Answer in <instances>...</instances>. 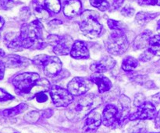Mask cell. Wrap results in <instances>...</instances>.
Here are the masks:
<instances>
[{"mask_svg": "<svg viewBox=\"0 0 160 133\" xmlns=\"http://www.w3.org/2000/svg\"><path fill=\"white\" fill-rule=\"evenodd\" d=\"M62 62L56 56H48L42 66L44 73L48 77H54L62 70Z\"/></svg>", "mask_w": 160, "mask_h": 133, "instance_id": "obj_11", "label": "cell"}, {"mask_svg": "<svg viewBox=\"0 0 160 133\" xmlns=\"http://www.w3.org/2000/svg\"><path fill=\"white\" fill-rule=\"evenodd\" d=\"M152 101L156 104H160V93L152 97Z\"/></svg>", "mask_w": 160, "mask_h": 133, "instance_id": "obj_42", "label": "cell"}, {"mask_svg": "<svg viewBox=\"0 0 160 133\" xmlns=\"http://www.w3.org/2000/svg\"><path fill=\"white\" fill-rule=\"evenodd\" d=\"M123 2H124V0H113L112 6H113L114 9H119L123 5Z\"/></svg>", "mask_w": 160, "mask_h": 133, "instance_id": "obj_40", "label": "cell"}, {"mask_svg": "<svg viewBox=\"0 0 160 133\" xmlns=\"http://www.w3.org/2000/svg\"><path fill=\"white\" fill-rule=\"evenodd\" d=\"M92 86V81L82 77H75L67 85V90L73 96L81 97L85 94Z\"/></svg>", "mask_w": 160, "mask_h": 133, "instance_id": "obj_9", "label": "cell"}, {"mask_svg": "<svg viewBox=\"0 0 160 133\" xmlns=\"http://www.w3.org/2000/svg\"><path fill=\"white\" fill-rule=\"evenodd\" d=\"M158 16V13H153V12H140L136 15V21L138 24L145 25L152 20L156 18Z\"/></svg>", "mask_w": 160, "mask_h": 133, "instance_id": "obj_22", "label": "cell"}, {"mask_svg": "<svg viewBox=\"0 0 160 133\" xmlns=\"http://www.w3.org/2000/svg\"><path fill=\"white\" fill-rule=\"evenodd\" d=\"M9 1H12V0H9Z\"/></svg>", "mask_w": 160, "mask_h": 133, "instance_id": "obj_47", "label": "cell"}, {"mask_svg": "<svg viewBox=\"0 0 160 133\" xmlns=\"http://www.w3.org/2000/svg\"><path fill=\"white\" fill-rule=\"evenodd\" d=\"M102 122V120L100 114L97 111L93 110L86 116L83 127V133H95Z\"/></svg>", "mask_w": 160, "mask_h": 133, "instance_id": "obj_10", "label": "cell"}, {"mask_svg": "<svg viewBox=\"0 0 160 133\" xmlns=\"http://www.w3.org/2000/svg\"><path fill=\"white\" fill-rule=\"evenodd\" d=\"M156 108L154 104L148 101H145L143 104L138 107L137 111L132 114H130L129 118L131 121L136 120H151L156 118Z\"/></svg>", "mask_w": 160, "mask_h": 133, "instance_id": "obj_8", "label": "cell"}, {"mask_svg": "<svg viewBox=\"0 0 160 133\" xmlns=\"http://www.w3.org/2000/svg\"><path fill=\"white\" fill-rule=\"evenodd\" d=\"M153 56H154V55H153L152 53L148 49L147 51H144L143 54L141 55L140 57H139V60L144 62H148V61H150L152 59Z\"/></svg>", "mask_w": 160, "mask_h": 133, "instance_id": "obj_33", "label": "cell"}, {"mask_svg": "<svg viewBox=\"0 0 160 133\" xmlns=\"http://www.w3.org/2000/svg\"><path fill=\"white\" fill-rule=\"evenodd\" d=\"M12 2L9 0H0V9H7L12 6Z\"/></svg>", "mask_w": 160, "mask_h": 133, "instance_id": "obj_39", "label": "cell"}, {"mask_svg": "<svg viewBox=\"0 0 160 133\" xmlns=\"http://www.w3.org/2000/svg\"><path fill=\"white\" fill-rule=\"evenodd\" d=\"M134 12H135V10H134V9H133L132 7H131V6H125L124 8H123L121 10V14L123 16H124V17H131L134 16Z\"/></svg>", "mask_w": 160, "mask_h": 133, "instance_id": "obj_34", "label": "cell"}, {"mask_svg": "<svg viewBox=\"0 0 160 133\" xmlns=\"http://www.w3.org/2000/svg\"><path fill=\"white\" fill-rule=\"evenodd\" d=\"M34 16L37 17L38 20H48L49 18V11L46 9L45 7H44L42 5H41L38 2H34Z\"/></svg>", "mask_w": 160, "mask_h": 133, "instance_id": "obj_20", "label": "cell"}, {"mask_svg": "<svg viewBox=\"0 0 160 133\" xmlns=\"http://www.w3.org/2000/svg\"><path fill=\"white\" fill-rule=\"evenodd\" d=\"M3 59H4L6 67L10 69L25 68L31 63V61L30 59L17 55H9L5 56Z\"/></svg>", "mask_w": 160, "mask_h": 133, "instance_id": "obj_13", "label": "cell"}, {"mask_svg": "<svg viewBox=\"0 0 160 133\" xmlns=\"http://www.w3.org/2000/svg\"><path fill=\"white\" fill-rule=\"evenodd\" d=\"M152 37V32L145 31L136 37L133 43V48L135 50H141L149 46L150 39Z\"/></svg>", "mask_w": 160, "mask_h": 133, "instance_id": "obj_19", "label": "cell"}, {"mask_svg": "<svg viewBox=\"0 0 160 133\" xmlns=\"http://www.w3.org/2000/svg\"><path fill=\"white\" fill-rule=\"evenodd\" d=\"M60 38L61 37H59V36L55 35V34H51V35H49L47 37V43L49 44L51 46H52L54 48L59 43V41L60 40Z\"/></svg>", "mask_w": 160, "mask_h": 133, "instance_id": "obj_31", "label": "cell"}, {"mask_svg": "<svg viewBox=\"0 0 160 133\" xmlns=\"http://www.w3.org/2000/svg\"><path fill=\"white\" fill-rule=\"evenodd\" d=\"M148 50L154 55L160 56V35H156L151 37Z\"/></svg>", "mask_w": 160, "mask_h": 133, "instance_id": "obj_24", "label": "cell"}, {"mask_svg": "<svg viewBox=\"0 0 160 133\" xmlns=\"http://www.w3.org/2000/svg\"><path fill=\"white\" fill-rule=\"evenodd\" d=\"M98 98L94 94L83 95L68 106L66 115L72 121H78L87 116L98 105Z\"/></svg>", "mask_w": 160, "mask_h": 133, "instance_id": "obj_2", "label": "cell"}, {"mask_svg": "<svg viewBox=\"0 0 160 133\" xmlns=\"http://www.w3.org/2000/svg\"><path fill=\"white\" fill-rule=\"evenodd\" d=\"M107 51L113 55H120L128 50L129 42L123 31H112L106 43Z\"/></svg>", "mask_w": 160, "mask_h": 133, "instance_id": "obj_5", "label": "cell"}, {"mask_svg": "<svg viewBox=\"0 0 160 133\" xmlns=\"http://www.w3.org/2000/svg\"><path fill=\"white\" fill-rule=\"evenodd\" d=\"M91 79L94 83L98 86V91L101 93L109 91L112 87L111 81L102 73H94L91 76Z\"/></svg>", "mask_w": 160, "mask_h": 133, "instance_id": "obj_16", "label": "cell"}, {"mask_svg": "<svg viewBox=\"0 0 160 133\" xmlns=\"http://www.w3.org/2000/svg\"><path fill=\"white\" fill-rule=\"evenodd\" d=\"M4 23H5L4 19H3L2 17H0V30H1L2 28V26H4Z\"/></svg>", "mask_w": 160, "mask_h": 133, "instance_id": "obj_44", "label": "cell"}, {"mask_svg": "<svg viewBox=\"0 0 160 133\" xmlns=\"http://www.w3.org/2000/svg\"><path fill=\"white\" fill-rule=\"evenodd\" d=\"M155 126H156V128L160 129V111L157 112L156 118H155Z\"/></svg>", "mask_w": 160, "mask_h": 133, "instance_id": "obj_41", "label": "cell"}, {"mask_svg": "<svg viewBox=\"0 0 160 133\" xmlns=\"http://www.w3.org/2000/svg\"><path fill=\"white\" fill-rule=\"evenodd\" d=\"M157 25H158V26H157V29H158V31H160V20H159V21H158V23H157Z\"/></svg>", "mask_w": 160, "mask_h": 133, "instance_id": "obj_45", "label": "cell"}, {"mask_svg": "<svg viewBox=\"0 0 160 133\" xmlns=\"http://www.w3.org/2000/svg\"><path fill=\"white\" fill-rule=\"evenodd\" d=\"M90 3L92 6L97 8L100 11H106L110 7L109 3L106 0H90Z\"/></svg>", "mask_w": 160, "mask_h": 133, "instance_id": "obj_26", "label": "cell"}, {"mask_svg": "<svg viewBox=\"0 0 160 133\" xmlns=\"http://www.w3.org/2000/svg\"><path fill=\"white\" fill-rule=\"evenodd\" d=\"M141 6H155L157 5V0H137Z\"/></svg>", "mask_w": 160, "mask_h": 133, "instance_id": "obj_37", "label": "cell"}, {"mask_svg": "<svg viewBox=\"0 0 160 133\" xmlns=\"http://www.w3.org/2000/svg\"><path fill=\"white\" fill-rule=\"evenodd\" d=\"M50 96L56 107H68L73 101V96L67 89L59 86H52L50 89Z\"/></svg>", "mask_w": 160, "mask_h": 133, "instance_id": "obj_7", "label": "cell"}, {"mask_svg": "<svg viewBox=\"0 0 160 133\" xmlns=\"http://www.w3.org/2000/svg\"><path fill=\"white\" fill-rule=\"evenodd\" d=\"M13 98V96H12L9 93L5 91L4 90L0 88V102H5V101H10V100H12Z\"/></svg>", "mask_w": 160, "mask_h": 133, "instance_id": "obj_32", "label": "cell"}, {"mask_svg": "<svg viewBox=\"0 0 160 133\" xmlns=\"http://www.w3.org/2000/svg\"><path fill=\"white\" fill-rule=\"evenodd\" d=\"M28 108V106L26 104H20L19 105L16 106V107H12V108L6 109L2 112V115L6 118H10V117L16 116V115H19V114L23 113V112Z\"/></svg>", "mask_w": 160, "mask_h": 133, "instance_id": "obj_21", "label": "cell"}, {"mask_svg": "<svg viewBox=\"0 0 160 133\" xmlns=\"http://www.w3.org/2000/svg\"><path fill=\"white\" fill-rule=\"evenodd\" d=\"M116 65V61L110 56H105L98 62L92 64L90 69L95 73H103L112 69Z\"/></svg>", "mask_w": 160, "mask_h": 133, "instance_id": "obj_12", "label": "cell"}, {"mask_svg": "<svg viewBox=\"0 0 160 133\" xmlns=\"http://www.w3.org/2000/svg\"><path fill=\"white\" fill-rule=\"evenodd\" d=\"M39 114L37 112H31L24 116V120L28 123H35L38 120Z\"/></svg>", "mask_w": 160, "mask_h": 133, "instance_id": "obj_29", "label": "cell"}, {"mask_svg": "<svg viewBox=\"0 0 160 133\" xmlns=\"http://www.w3.org/2000/svg\"><path fill=\"white\" fill-rule=\"evenodd\" d=\"M31 17V11H30L29 8L28 7H23L22 8L20 12V17L22 20H27L29 19Z\"/></svg>", "mask_w": 160, "mask_h": 133, "instance_id": "obj_35", "label": "cell"}, {"mask_svg": "<svg viewBox=\"0 0 160 133\" xmlns=\"http://www.w3.org/2000/svg\"><path fill=\"white\" fill-rule=\"evenodd\" d=\"M157 5L158 6H160V0H157Z\"/></svg>", "mask_w": 160, "mask_h": 133, "instance_id": "obj_46", "label": "cell"}, {"mask_svg": "<svg viewBox=\"0 0 160 133\" xmlns=\"http://www.w3.org/2000/svg\"><path fill=\"white\" fill-rule=\"evenodd\" d=\"M144 102H145V97H144V95L141 94V93H138V95H136L135 99H134V105L136 107H138L141 104H143Z\"/></svg>", "mask_w": 160, "mask_h": 133, "instance_id": "obj_38", "label": "cell"}, {"mask_svg": "<svg viewBox=\"0 0 160 133\" xmlns=\"http://www.w3.org/2000/svg\"><path fill=\"white\" fill-rule=\"evenodd\" d=\"M81 2L80 0H69L63 6V13L69 18H73L79 15L81 10Z\"/></svg>", "mask_w": 160, "mask_h": 133, "instance_id": "obj_17", "label": "cell"}, {"mask_svg": "<svg viewBox=\"0 0 160 133\" xmlns=\"http://www.w3.org/2000/svg\"><path fill=\"white\" fill-rule=\"evenodd\" d=\"M108 26H109V29L112 30V31H123V24L120 21H117V20H112V19H109L107 21Z\"/></svg>", "mask_w": 160, "mask_h": 133, "instance_id": "obj_27", "label": "cell"}, {"mask_svg": "<svg viewBox=\"0 0 160 133\" xmlns=\"http://www.w3.org/2000/svg\"><path fill=\"white\" fill-rule=\"evenodd\" d=\"M4 42L6 47L14 51H22L21 40L17 33H8L4 37Z\"/></svg>", "mask_w": 160, "mask_h": 133, "instance_id": "obj_18", "label": "cell"}, {"mask_svg": "<svg viewBox=\"0 0 160 133\" xmlns=\"http://www.w3.org/2000/svg\"><path fill=\"white\" fill-rule=\"evenodd\" d=\"M102 120L105 126L110 128L118 127L124 121L118 107L112 104H108L106 106L103 110Z\"/></svg>", "mask_w": 160, "mask_h": 133, "instance_id": "obj_6", "label": "cell"}, {"mask_svg": "<svg viewBox=\"0 0 160 133\" xmlns=\"http://www.w3.org/2000/svg\"><path fill=\"white\" fill-rule=\"evenodd\" d=\"M70 55L76 59H86L89 57L87 45L81 40H76L72 47Z\"/></svg>", "mask_w": 160, "mask_h": 133, "instance_id": "obj_15", "label": "cell"}, {"mask_svg": "<svg viewBox=\"0 0 160 133\" xmlns=\"http://www.w3.org/2000/svg\"><path fill=\"white\" fill-rule=\"evenodd\" d=\"M158 133H160V132H158Z\"/></svg>", "mask_w": 160, "mask_h": 133, "instance_id": "obj_48", "label": "cell"}, {"mask_svg": "<svg viewBox=\"0 0 160 133\" xmlns=\"http://www.w3.org/2000/svg\"><path fill=\"white\" fill-rule=\"evenodd\" d=\"M45 7L50 12L58 13L61 9L60 2L59 0H45Z\"/></svg>", "mask_w": 160, "mask_h": 133, "instance_id": "obj_25", "label": "cell"}, {"mask_svg": "<svg viewBox=\"0 0 160 133\" xmlns=\"http://www.w3.org/2000/svg\"><path fill=\"white\" fill-rule=\"evenodd\" d=\"M40 79L39 75L34 73H24L12 78V84L17 94L25 97L30 95L31 90Z\"/></svg>", "mask_w": 160, "mask_h": 133, "instance_id": "obj_4", "label": "cell"}, {"mask_svg": "<svg viewBox=\"0 0 160 133\" xmlns=\"http://www.w3.org/2000/svg\"><path fill=\"white\" fill-rule=\"evenodd\" d=\"M79 26L81 32L90 38H95L99 36L102 29L98 20L97 13L92 11H86L81 15Z\"/></svg>", "mask_w": 160, "mask_h": 133, "instance_id": "obj_3", "label": "cell"}, {"mask_svg": "<svg viewBox=\"0 0 160 133\" xmlns=\"http://www.w3.org/2000/svg\"><path fill=\"white\" fill-rule=\"evenodd\" d=\"M138 65V61L132 56H128L122 62V69L126 72H131L135 69Z\"/></svg>", "mask_w": 160, "mask_h": 133, "instance_id": "obj_23", "label": "cell"}, {"mask_svg": "<svg viewBox=\"0 0 160 133\" xmlns=\"http://www.w3.org/2000/svg\"><path fill=\"white\" fill-rule=\"evenodd\" d=\"M35 98L38 102L44 103L45 101H47V100H48V96H47L46 93H45V92H41V93H38V94H36Z\"/></svg>", "mask_w": 160, "mask_h": 133, "instance_id": "obj_36", "label": "cell"}, {"mask_svg": "<svg viewBox=\"0 0 160 133\" xmlns=\"http://www.w3.org/2000/svg\"><path fill=\"white\" fill-rule=\"evenodd\" d=\"M48 56L46 55H37L32 61V63L34 64L36 66L39 67V68L42 69V66H43L44 63L45 62L46 59H48Z\"/></svg>", "mask_w": 160, "mask_h": 133, "instance_id": "obj_28", "label": "cell"}, {"mask_svg": "<svg viewBox=\"0 0 160 133\" xmlns=\"http://www.w3.org/2000/svg\"><path fill=\"white\" fill-rule=\"evenodd\" d=\"M6 56L4 51L0 49V80L3 79L5 74V69H6V65H5L4 61L2 60Z\"/></svg>", "mask_w": 160, "mask_h": 133, "instance_id": "obj_30", "label": "cell"}, {"mask_svg": "<svg viewBox=\"0 0 160 133\" xmlns=\"http://www.w3.org/2000/svg\"><path fill=\"white\" fill-rule=\"evenodd\" d=\"M43 115L45 118H49V117H51V115H52V110H51V109H48V110L45 111Z\"/></svg>", "mask_w": 160, "mask_h": 133, "instance_id": "obj_43", "label": "cell"}, {"mask_svg": "<svg viewBox=\"0 0 160 133\" xmlns=\"http://www.w3.org/2000/svg\"><path fill=\"white\" fill-rule=\"evenodd\" d=\"M20 37L23 48H35L41 50L47 45L43 40V26L39 20L23 23L20 28Z\"/></svg>", "mask_w": 160, "mask_h": 133, "instance_id": "obj_1", "label": "cell"}, {"mask_svg": "<svg viewBox=\"0 0 160 133\" xmlns=\"http://www.w3.org/2000/svg\"><path fill=\"white\" fill-rule=\"evenodd\" d=\"M73 40L70 36H62L61 37L59 43L53 48V51L57 55H67L70 54L72 47L73 45Z\"/></svg>", "mask_w": 160, "mask_h": 133, "instance_id": "obj_14", "label": "cell"}]
</instances>
